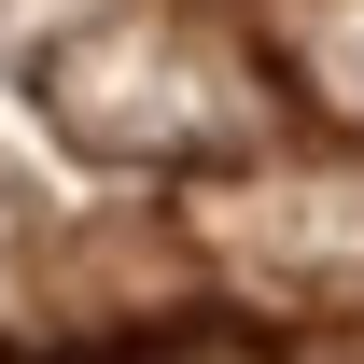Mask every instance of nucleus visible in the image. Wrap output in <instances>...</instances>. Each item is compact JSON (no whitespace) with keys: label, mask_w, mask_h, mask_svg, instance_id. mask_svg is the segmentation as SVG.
<instances>
[{"label":"nucleus","mask_w":364,"mask_h":364,"mask_svg":"<svg viewBox=\"0 0 364 364\" xmlns=\"http://www.w3.org/2000/svg\"><path fill=\"white\" fill-rule=\"evenodd\" d=\"M267 56L309 112L364 127V0H267Z\"/></svg>","instance_id":"obj_2"},{"label":"nucleus","mask_w":364,"mask_h":364,"mask_svg":"<svg viewBox=\"0 0 364 364\" xmlns=\"http://www.w3.org/2000/svg\"><path fill=\"white\" fill-rule=\"evenodd\" d=\"M43 98H56V127L85 154H112V168H210V154L252 140V85L182 14H98L85 43L43 56Z\"/></svg>","instance_id":"obj_1"}]
</instances>
